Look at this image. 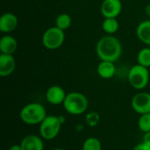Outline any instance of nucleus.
Instances as JSON below:
<instances>
[{
  "instance_id": "obj_24",
  "label": "nucleus",
  "mask_w": 150,
  "mask_h": 150,
  "mask_svg": "<svg viewBox=\"0 0 150 150\" xmlns=\"http://www.w3.org/2000/svg\"><path fill=\"white\" fill-rule=\"evenodd\" d=\"M9 150H22V149H21L20 144H14V145L11 146Z\"/></svg>"
},
{
  "instance_id": "obj_20",
  "label": "nucleus",
  "mask_w": 150,
  "mask_h": 150,
  "mask_svg": "<svg viewBox=\"0 0 150 150\" xmlns=\"http://www.w3.org/2000/svg\"><path fill=\"white\" fill-rule=\"evenodd\" d=\"M138 127L143 133L150 132V112L140 116L138 120Z\"/></svg>"
},
{
  "instance_id": "obj_6",
  "label": "nucleus",
  "mask_w": 150,
  "mask_h": 150,
  "mask_svg": "<svg viewBox=\"0 0 150 150\" xmlns=\"http://www.w3.org/2000/svg\"><path fill=\"white\" fill-rule=\"evenodd\" d=\"M43 46L49 50L58 49L62 46L65 40V33L63 30L57 26H52L47 28L41 38Z\"/></svg>"
},
{
  "instance_id": "obj_23",
  "label": "nucleus",
  "mask_w": 150,
  "mask_h": 150,
  "mask_svg": "<svg viewBox=\"0 0 150 150\" xmlns=\"http://www.w3.org/2000/svg\"><path fill=\"white\" fill-rule=\"evenodd\" d=\"M142 142H144L145 144L150 146V132L148 133H144V135H143V141Z\"/></svg>"
},
{
  "instance_id": "obj_8",
  "label": "nucleus",
  "mask_w": 150,
  "mask_h": 150,
  "mask_svg": "<svg viewBox=\"0 0 150 150\" xmlns=\"http://www.w3.org/2000/svg\"><path fill=\"white\" fill-rule=\"evenodd\" d=\"M122 11V3L120 0H104L101 4L100 11L103 17L116 18L120 15Z\"/></svg>"
},
{
  "instance_id": "obj_9",
  "label": "nucleus",
  "mask_w": 150,
  "mask_h": 150,
  "mask_svg": "<svg viewBox=\"0 0 150 150\" xmlns=\"http://www.w3.org/2000/svg\"><path fill=\"white\" fill-rule=\"evenodd\" d=\"M66 96H67V93L65 90L59 85L50 86L47 90L46 94H45L47 101L53 105H62L65 100Z\"/></svg>"
},
{
  "instance_id": "obj_19",
  "label": "nucleus",
  "mask_w": 150,
  "mask_h": 150,
  "mask_svg": "<svg viewBox=\"0 0 150 150\" xmlns=\"http://www.w3.org/2000/svg\"><path fill=\"white\" fill-rule=\"evenodd\" d=\"M82 150H102L101 142L96 137H89L83 142Z\"/></svg>"
},
{
  "instance_id": "obj_5",
  "label": "nucleus",
  "mask_w": 150,
  "mask_h": 150,
  "mask_svg": "<svg viewBox=\"0 0 150 150\" xmlns=\"http://www.w3.org/2000/svg\"><path fill=\"white\" fill-rule=\"evenodd\" d=\"M149 68L135 64L132 66L127 74V79L130 85L135 90L145 89L149 83Z\"/></svg>"
},
{
  "instance_id": "obj_25",
  "label": "nucleus",
  "mask_w": 150,
  "mask_h": 150,
  "mask_svg": "<svg viewBox=\"0 0 150 150\" xmlns=\"http://www.w3.org/2000/svg\"><path fill=\"white\" fill-rule=\"evenodd\" d=\"M145 12H146V14H147L148 16H149L150 17V4L146 6V8H145Z\"/></svg>"
},
{
  "instance_id": "obj_10",
  "label": "nucleus",
  "mask_w": 150,
  "mask_h": 150,
  "mask_svg": "<svg viewBox=\"0 0 150 150\" xmlns=\"http://www.w3.org/2000/svg\"><path fill=\"white\" fill-rule=\"evenodd\" d=\"M18 18L12 12H5L0 17V31L3 33H10L18 26Z\"/></svg>"
},
{
  "instance_id": "obj_16",
  "label": "nucleus",
  "mask_w": 150,
  "mask_h": 150,
  "mask_svg": "<svg viewBox=\"0 0 150 150\" xmlns=\"http://www.w3.org/2000/svg\"><path fill=\"white\" fill-rule=\"evenodd\" d=\"M120 28V23L116 18H105L102 23V29L103 31L109 34H114Z\"/></svg>"
},
{
  "instance_id": "obj_13",
  "label": "nucleus",
  "mask_w": 150,
  "mask_h": 150,
  "mask_svg": "<svg viewBox=\"0 0 150 150\" xmlns=\"http://www.w3.org/2000/svg\"><path fill=\"white\" fill-rule=\"evenodd\" d=\"M18 48L17 40L9 34L4 35L0 39V52L5 54H13Z\"/></svg>"
},
{
  "instance_id": "obj_14",
  "label": "nucleus",
  "mask_w": 150,
  "mask_h": 150,
  "mask_svg": "<svg viewBox=\"0 0 150 150\" xmlns=\"http://www.w3.org/2000/svg\"><path fill=\"white\" fill-rule=\"evenodd\" d=\"M98 76L103 79H110L114 76L116 73V67L114 62L108 61H101L97 68Z\"/></svg>"
},
{
  "instance_id": "obj_26",
  "label": "nucleus",
  "mask_w": 150,
  "mask_h": 150,
  "mask_svg": "<svg viewBox=\"0 0 150 150\" xmlns=\"http://www.w3.org/2000/svg\"><path fill=\"white\" fill-rule=\"evenodd\" d=\"M52 150H64L63 149H61V148H55V149H54Z\"/></svg>"
},
{
  "instance_id": "obj_7",
  "label": "nucleus",
  "mask_w": 150,
  "mask_h": 150,
  "mask_svg": "<svg viewBox=\"0 0 150 150\" xmlns=\"http://www.w3.org/2000/svg\"><path fill=\"white\" fill-rule=\"evenodd\" d=\"M131 106L133 110L140 115L150 112V93L141 91L136 93L132 100Z\"/></svg>"
},
{
  "instance_id": "obj_18",
  "label": "nucleus",
  "mask_w": 150,
  "mask_h": 150,
  "mask_svg": "<svg viewBox=\"0 0 150 150\" xmlns=\"http://www.w3.org/2000/svg\"><path fill=\"white\" fill-rule=\"evenodd\" d=\"M137 63L146 68L150 67V47L141 49L137 54Z\"/></svg>"
},
{
  "instance_id": "obj_22",
  "label": "nucleus",
  "mask_w": 150,
  "mask_h": 150,
  "mask_svg": "<svg viewBox=\"0 0 150 150\" xmlns=\"http://www.w3.org/2000/svg\"><path fill=\"white\" fill-rule=\"evenodd\" d=\"M132 150H150V146L145 144L144 142H141L136 146H134Z\"/></svg>"
},
{
  "instance_id": "obj_11",
  "label": "nucleus",
  "mask_w": 150,
  "mask_h": 150,
  "mask_svg": "<svg viewBox=\"0 0 150 150\" xmlns=\"http://www.w3.org/2000/svg\"><path fill=\"white\" fill-rule=\"evenodd\" d=\"M16 69V61L13 54H0V76L6 77L11 75Z\"/></svg>"
},
{
  "instance_id": "obj_1",
  "label": "nucleus",
  "mask_w": 150,
  "mask_h": 150,
  "mask_svg": "<svg viewBox=\"0 0 150 150\" xmlns=\"http://www.w3.org/2000/svg\"><path fill=\"white\" fill-rule=\"evenodd\" d=\"M96 53L101 61L115 62L120 58L122 54L121 42L113 35H105L97 42Z\"/></svg>"
},
{
  "instance_id": "obj_2",
  "label": "nucleus",
  "mask_w": 150,
  "mask_h": 150,
  "mask_svg": "<svg viewBox=\"0 0 150 150\" xmlns=\"http://www.w3.org/2000/svg\"><path fill=\"white\" fill-rule=\"evenodd\" d=\"M47 116L46 108L40 103L33 102L25 105L19 112L20 120L26 125H40Z\"/></svg>"
},
{
  "instance_id": "obj_21",
  "label": "nucleus",
  "mask_w": 150,
  "mask_h": 150,
  "mask_svg": "<svg viewBox=\"0 0 150 150\" xmlns=\"http://www.w3.org/2000/svg\"><path fill=\"white\" fill-rule=\"evenodd\" d=\"M85 122L90 127H95L100 122V116L97 112H90L85 115Z\"/></svg>"
},
{
  "instance_id": "obj_12",
  "label": "nucleus",
  "mask_w": 150,
  "mask_h": 150,
  "mask_svg": "<svg viewBox=\"0 0 150 150\" xmlns=\"http://www.w3.org/2000/svg\"><path fill=\"white\" fill-rule=\"evenodd\" d=\"M20 146L22 150H44V142L41 136L28 134L22 139Z\"/></svg>"
},
{
  "instance_id": "obj_4",
  "label": "nucleus",
  "mask_w": 150,
  "mask_h": 150,
  "mask_svg": "<svg viewBox=\"0 0 150 150\" xmlns=\"http://www.w3.org/2000/svg\"><path fill=\"white\" fill-rule=\"evenodd\" d=\"M62 105L69 114L81 115L87 111L89 107V100L84 94L78 91H71L67 93Z\"/></svg>"
},
{
  "instance_id": "obj_15",
  "label": "nucleus",
  "mask_w": 150,
  "mask_h": 150,
  "mask_svg": "<svg viewBox=\"0 0 150 150\" xmlns=\"http://www.w3.org/2000/svg\"><path fill=\"white\" fill-rule=\"evenodd\" d=\"M136 35L142 43L150 46V19L143 20L138 25Z\"/></svg>"
},
{
  "instance_id": "obj_17",
  "label": "nucleus",
  "mask_w": 150,
  "mask_h": 150,
  "mask_svg": "<svg viewBox=\"0 0 150 150\" xmlns=\"http://www.w3.org/2000/svg\"><path fill=\"white\" fill-rule=\"evenodd\" d=\"M72 18L68 13H61L55 18V26L65 31L71 26Z\"/></svg>"
},
{
  "instance_id": "obj_3",
  "label": "nucleus",
  "mask_w": 150,
  "mask_h": 150,
  "mask_svg": "<svg viewBox=\"0 0 150 150\" xmlns=\"http://www.w3.org/2000/svg\"><path fill=\"white\" fill-rule=\"evenodd\" d=\"M65 123V118L62 115H47L44 120L40 124V136L43 140L52 141L55 139L62 128V126Z\"/></svg>"
}]
</instances>
